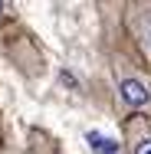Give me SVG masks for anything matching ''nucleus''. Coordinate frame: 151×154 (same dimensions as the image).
<instances>
[{"mask_svg":"<svg viewBox=\"0 0 151 154\" xmlns=\"http://www.w3.org/2000/svg\"><path fill=\"white\" fill-rule=\"evenodd\" d=\"M121 98H125V105H131V108H141V105H148V89L138 82V79H125L121 82Z\"/></svg>","mask_w":151,"mask_h":154,"instance_id":"1","label":"nucleus"},{"mask_svg":"<svg viewBox=\"0 0 151 154\" xmlns=\"http://www.w3.org/2000/svg\"><path fill=\"white\" fill-rule=\"evenodd\" d=\"M89 141H92V151H95V154H118V144H115L112 138H102V134L92 131Z\"/></svg>","mask_w":151,"mask_h":154,"instance_id":"2","label":"nucleus"},{"mask_svg":"<svg viewBox=\"0 0 151 154\" xmlns=\"http://www.w3.org/2000/svg\"><path fill=\"white\" fill-rule=\"evenodd\" d=\"M135 154H151V138H148V141H141V144L135 148Z\"/></svg>","mask_w":151,"mask_h":154,"instance_id":"3","label":"nucleus"},{"mask_svg":"<svg viewBox=\"0 0 151 154\" xmlns=\"http://www.w3.org/2000/svg\"><path fill=\"white\" fill-rule=\"evenodd\" d=\"M0 10H3V7H0Z\"/></svg>","mask_w":151,"mask_h":154,"instance_id":"4","label":"nucleus"}]
</instances>
